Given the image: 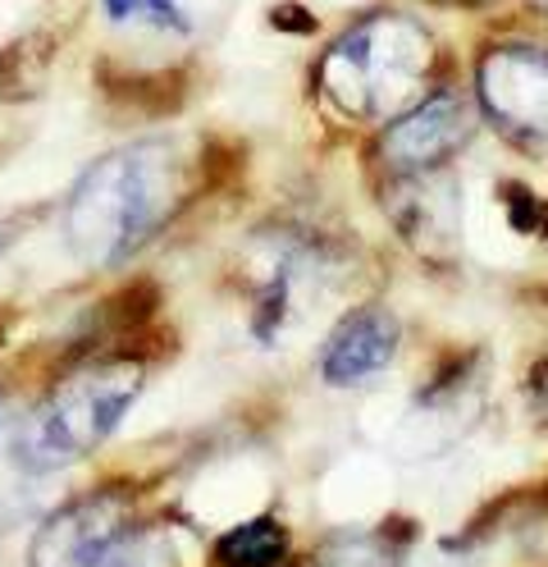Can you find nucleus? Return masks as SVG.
<instances>
[{
    "mask_svg": "<svg viewBox=\"0 0 548 567\" xmlns=\"http://www.w3.org/2000/svg\"><path fill=\"white\" fill-rule=\"evenodd\" d=\"M402 343V326L389 307H356L352 316H343L339 330L329 334L324 352H320V375L324 384L348 389L380 375Z\"/></svg>",
    "mask_w": 548,
    "mask_h": 567,
    "instance_id": "nucleus-7",
    "label": "nucleus"
},
{
    "mask_svg": "<svg viewBox=\"0 0 548 567\" xmlns=\"http://www.w3.org/2000/svg\"><path fill=\"white\" fill-rule=\"evenodd\" d=\"M526 6H530L535 14H548V0H526Z\"/></svg>",
    "mask_w": 548,
    "mask_h": 567,
    "instance_id": "nucleus-14",
    "label": "nucleus"
},
{
    "mask_svg": "<svg viewBox=\"0 0 548 567\" xmlns=\"http://www.w3.org/2000/svg\"><path fill=\"white\" fill-rule=\"evenodd\" d=\"M142 362L128 358H105L73 371L23 416L14 435V463L23 472H55L87 457L120 431L124 412L142 394Z\"/></svg>",
    "mask_w": 548,
    "mask_h": 567,
    "instance_id": "nucleus-3",
    "label": "nucleus"
},
{
    "mask_svg": "<svg viewBox=\"0 0 548 567\" xmlns=\"http://www.w3.org/2000/svg\"><path fill=\"white\" fill-rule=\"evenodd\" d=\"M475 124H480L475 101L453 92V87H438V92L421 96L416 105H407V111L384 124L380 161L389 165V174L444 169L475 137Z\"/></svg>",
    "mask_w": 548,
    "mask_h": 567,
    "instance_id": "nucleus-6",
    "label": "nucleus"
},
{
    "mask_svg": "<svg viewBox=\"0 0 548 567\" xmlns=\"http://www.w3.org/2000/svg\"><path fill=\"white\" fill-rule=\"evenodd\" d=\"M434 42L421 19L380 10L352 23L320 55V92L348 120H393L421 101Z\"/></svg>",
    "mask_w": 548,
    "mask_h": 567,
    "instance_id": "nucleus-2",
    "label": "nucleus"
},
{
    "mask_svg": "<svg viewBox=\"0 0 548 567\" xmlns=\"http://www.w3.org/2000/svg\"><path fill=\"white\" fill-rule=\"evenodd\" d=\"M105 14L115 23H137V28H156V32H188V14L174 0H101Z\"/></svg>",
    "mask_w": 548,
    "mask_h": 567,
    "instance_id": "nucleus-11",
    "label": "nucleus"
},
{
    "mask_svg": "<svg viewBox=\"0 0 548 567\" xmlns=\"http://www.w3.org/2000/svg\"><path fill=\"white\" fill-rule=\"evenodd\" d=\"M526 399L539 408V416H548V362H539L526 380Z\"/></svg>",
    "mask_w": 548,
    "mask_h": 567,
    "instance_id": "nucleus-12",
    "label": "nucleus"
},
{
    "mask_svg": "<svg viewBox=\"0 0 548 567\" xmlns=\"http://www.w3.org/2000/svg\"><path fill=\"white\" fill-rule=\"evenodd\" d=\"M288 558V530L275 517H256L215 540L219 567H283Z\"/></svg>",
    "mask_w": 548,
    "mask_h": 567,
    "instance_id": "nucleus-9",
    "label": "nucleus"
},
{
    "mask_svg": "<svg viewBox=\"0 0 548 567\" xmlns=\"http://www.w3.org/2000/svg\"><path fill=\"white\" fill-rule=\"evenodd\" d=\"M402 540L393 530H339L316 549V567H397Z\"/></svg>",
    "mask_w": 548,
    "mask_h": 567,
    "instance_id": "nucleus-10",
    "label": "nucleus"
},
{
    "mask_svg": "<svg viewBox=\"0 0 548 567\" xmlns=\"http://www.w3.org/2000/svg\"><path fill=\"white\" fill-rule=\"evenodd\" d=\"M389 216L407 234L421 252H438V247L457 243V220H462V193L444 169L425 174H393L389 184Z\"/></svg>",
    "mask_w": 548,
    "mask_h": 567,
    "instance_id": "nucleus-8",
    "label": "nucleus"
},
{
    "mask_svg": "<svg viewBox=\"0 0 548 567\" xmlns=\"http://www.w3.org/2000/svg\"><path fill=\"white\" fill-rule=\"evenodd\" d=\"M475 96L489 124L521 156L548 161V47L498 42L480 55Z\"/></svg>",
    "mask_w": 548,
    "mask_h": 567,
    "instance_id": "nucleus-5",
    "label": "nucleus"
},
{
    "mask_svg": "<svg viewBox=\"0 0 548 567\" xmlns=\"http://www.w3.org/2000/svg\"><path fill=\"white\" fill-rule=\"evenodd\" d=\"M188 197L169 142H128L83 169L64 202V238L87 266H120L152 243Z\"/></svg>",
    "mask_w": 548,
    "mask_h": 567,
    "instance_id": "nucleus-1",
    "label": "nucleus"
},
{
    "mask_svg": "<svg viewBox=\"0 0 548 567\" xmlns=\"http://www.w3.org/2000/svg\"><path fill=\"white\" fill-rule=\"evenodd\" d=\"M0 425H6V399H0Z\"/></svg>",
    "mask_w": 548,
    "mask_h": 567,
    "instance_id": "nucleus-15",
    "label": "nucleus"
},
{
    "mask_svg": "<svg viewBox=\"0 0 548 567\" xmlns=\"http://www.w3.org/2000/svg\"><path fill=\"white\" fill-rule=\"evenodd\" d=\"M32 567H178V554L165 530L133 522L128 494L96 489L46 517Z\"/></svg>",
    "mask_w": 548,
    "mask_h": 567,
    "instance_id": "nucleus-4",
    "label": "nucleus"
},
{
    "mask_svg": "<svg viewBox=\"0 0 548 567\" xmlns=\"http://www.w3.org/2000/svg\"><path fill=\"white\" fill-rule=\"evenodd\" d=\"M430 6H448V10H471V6H480V0H430Z\"/></svg>",
    "mask_w": 548,
    "mask_h": 567,
    "instance_id": "nucleus-13",
    "label": "nucleus"
},
{
    "mask_svg": "<svg viewBox=\"0 0 548 567\" xmlns=\"http://www.w3.org/2000/svg\"><path fill=\"white\" fill-rule=\"evenodd\" d=\"M544 499H548V485H544Z\"/></svg>",
    "mask_w": 548,
    "mask_h": 567,
    "instance_id": "nucleus-16",
    "label": "nucleus"
}]
</instances>
